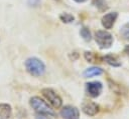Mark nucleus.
I'll use <instances>...</instances> for the list:
<instances>
[{
  "label": "nucleus",
  "instance_id": "obj_15",
  "mask_svg": "<svg viewBox=\"0 0 129 119\" xmlns=\"http://www.w3.org/2000/svg\"><path fill=\"white\" fill-rule=\"evenodd\" d=\"M94 4L100 9V10H105L107 9V4L105 0H94Z\"/></svg>",
  "mask_w": 129,
  "mask_h": 119
},
{
  "label": "nucleus",
  "instance_id": "obj_1",
  "mask_svg": "<svg viewBox=\"0 0 129 119\" xmlns=\"http://www.w3.org/2000/svg\"><path fill=\"white\" fill-rule=\"evenodd\" d=\"M25 68L27 72L33 76H41L45 71V66L43 62L35 57L28 58L25 61Z\"/></svg>",
  "mask_w": 129,
  "mask_h": 119
},
{
  "label": "nucleus",
  "instance_id": "obj_3",
  "mask_svg": "<svg viewBox=\"0 0 129 119\" xmlns=\"http://www.w3.org/2000/svg\"><path fill=\"white\" fill-rule=\"evenodd\" d=\"M95 40L97 42V44L99 45L100 48L102 49H106L109 48L112 43H113V37L112 35L104 30H99L96 32L95 34Z\"/></svg>",
  "mask_w": 129,
  "mask_h": 119
},
{
  "label": "nucleus",
  "instance_id": "obj_16",
  "mask_svg": "<svg viewBox=\"0 0 129 119\" xmlns=\"http://www.w3.org/2000/svg\"><path fill=\"white\" fill-rule=\"evenodd\" d=\"M85 58H86L89 62H94V60H95L94 54H93L92 52H85Z\"/></svg>",
  "mask_w": 129,
  "mask_h": 119
},
{
  "label": "nucleus",
  "instance_id": "obj_5",
  "mask_svg": "<svg viewBox=\"0 0 129 119\" xmlns=\"http://www.w3.org/2000/svg\"><path fill=\"white\" fill-rule=\"evenodd\" d=\"M102 88H103L102 83L98 82V81L89 82V83L86 84V90H87L88 94L93 98L100 95V93L102 92Z\"/></svg>",
  "mask_w": 129,
  "mask_h": 119
},
{
  "label": "nucleus",
  "instance_id": "obj_13",
  "mask_svg": "<svg viewBox=\"0 0 129 119\" xmlns=\"http://www.w3.org/2000/svg\"><path fill=\"white\" fill-rule=\"evenodd\" d=\"M121 34L124 37V39L129 41V23H126L122 28H121Z\"/></svg>",
  "mask_w": 129,
  "mask_h": 119
},
{
  "label": "nucleus",
  "instance_id": "obj_7",
  "mask_svg": "<svg viewBox=\"0 0 129 119\" xmlns=\"http://www.w3.org/2000/svg\"><path fill=\"white\" fill-rule=\"evenodd\" d=\"M82 110L84 111V113H86L87 115L90 116H94L95 114H97V112L99 111V106L92 102V101H86L83 103L82 105Z\"/></svg>",
  "mask_w": 129,
  "mask_h": 119
},
{
  "label": "nucleus",
  "instance_id": "obj_11",
  "mask_svg": "<svg viewBox=\"0 0 129 119\" xmlns=\"http://www.w3.org/2000/svg\"><path fill=\"white\" fill-rule=\"evenodd\" d=\"M105 61L108 63V64H110V65H112V66H114V67H118V66H120L121 65V62L118 60V58L116 57V56H114V55H106L105 56Z\"/></svg>",
  "mask_w": 129,
  "mask_h": 119
},
{
  "label": "nucleus",
  "instance_id": "obj_8",
  "mask_svg": "<svg viewBox=\"0 0 129 119\" xmlns=\"http://www.w3.org/2000/svg\"><path fill=\"white\" fill-rule=\"evenodd\" d=\"M116 19H117V13L116 12L108 13L105 16H103V18H102V25L106 29H110V28L113 27Z\"/></svg>",
  "mask_w": 129,
  "mask_h": 119
},
{
  "label": "nucleus",
  "instance_id": "obj_4",
  "mask_svg": "<svg viewBox=\"0 0 129 119\" xmlns=\"http://www.w3.org/2000/svg\"><path fill=\"white\" fill-rule=\"evenodd\" d=\"M41 92H42V95L49 101V103L54 108H59L61 106L62 101H61L60 97L52 89H50V88H44V89H42Z\"/></svg>",
  "mask_w": 129,
  "mask_h": 119
},
{
  "label": "nucleus",
  "instance_id": "obj_10",
  "mask_svg": "<svg viewBox=\"0 0 129 119\" xmlns=\"http://www.w3.org/2000/svg\"><path fill=\"white\" fill-rule=\"evenodd\" d=\"M103 73V70L100 67H90L88 69H86L83 73L84 77L86 78H90V77H94V76H98L101 75Z\"/></svg>",
  "mask_w": 129,
  "mask_h": 119
},
{
  "label": "nucleus",
  "instance_id": "obj_20",
  "mask_svg": "<svg viewBox=\"0 0 129 119\" xmlns=\"http://www.w3.org/2000/svg\"><path fill=\"white\" fill-rule=\"evenodd\" d=\"M76 2H79V3H81V2H85V1H87V0H75Z\"/></svg>",
  "mask_w": 129,
  "mask_h": 119
},
{
  "label": "nucleus",
  "instance_id": "obj_12",
  "mask_svg": "<svg viewBox=\"0 0 129 119\" xmlns=\"http://www.w3.org/2000/svg\"><path fill=\"white\" fill-rule=\"evenodd\" d=\"M80 34H81V36H82L86 41H90L91 38H92V37H91V32H90L89 29L86 28V27H83V28L81 29Z\"/></svg>",
  "mask_w": 129,
  "mask_h": 119
},
{
  "label": "nucleus",
  "instance_id": "obj_2",
  "mask_svg": "<svg viewBox=\"0 0 129 119\" xmlns=\"http://www.w3.org/2000/svg\"><path fill=\"white\" fill-rule=\"evenodd\" d=\"M30 105L38 114H43L47 116H54L55 114L53 110L48 106V104L37 96H34L30 99Z\"/></svg>",
  "mask_w": 129,
  "mask_h": 119
},
{
  "label": "nucleus",
  "instance_id": "obj_14",
  "mask_svg": "<svg viewBox=\"0 0 129 119\" xmlns=\"http://www.w3.org/2000/svg\"><path fill=\"white\" fill-rule=\"evenodd\" d=\"M60 20L64 23H70V22L74 21V16L69 14V13H64V14L60 15Z\"/></svg>",
  "mask_w": 129,
  "mask_h": 119
},
{
  "label": "nucleus",
  "instance_id": "obj_19",
  "mask_svg": "<svg viewBox=\"0 0 129 119\" xmlns=\"http://www.w3.org/2000/svg\"><path fill=\"white\" fill-rule=\"evenodd\" d=\"M124 51H125V53L129 56V45H127L126 47H125V49H124Z\"/></svg>",
  "mask_w": 129,
  "mask_h": 119
},
{
  "label": "nucleus",
  "instance_id": "obj_9",
  "mask_svg": "<svg viewBox=\"0 0 129 119\" xmlns=\"http://www.w3.org/2000/svg\"><path fill=\"white\" fill-rule=\"evenodd\" d=\"M12 114V109L9 104H0V119H9Z\"/></svg>",
  "mask_w": 129,
  "mask_h": 119
},
{
  "label": "nucleus",
  "instance_id": "obj_18",
  "mask_svg": "<svg viewBox=\"0 0 129 119\" xmlns=\"http://www.w3.org/2000/svg\"><path fill=\"white\" fill-rule=\"evenodd\" d=\"M35 119H49L47 117V115H43V114H37L35 116Z\"/></svg>",
  "mask_w": 129,
  "mask_h": 119
},
{
  "label": "nucleus",
  "instance_id": "obj_6",
  "mask_svg": "<svg viewBox=\"0 0 129 119\" xmlns=\"http://www.w3.org/2000/svg\"><path fill=\"white\" fill-rule=\"evenodd\" d=\"M60 116L63 119H79L80 112L74 106H64L60 110Z\"/></svg>",
  "mask_w": 129,
  "mask_h": 119
},
{
  "label": "nucleus",
  "instance_id": "obj_17",
  "mask_svg": "<svg viewBox=\"0 0 129 119\" xmlns=\"http://www.w3.org/2000/svg\"><path fill=\"white\" fill-rule=\"evenodd\" d=\"M40 0H28V4L30 6H37L39 4Z\"/></svg>",
  "mask_w": 129,
  "mask_h": 119
}]
</instances>
